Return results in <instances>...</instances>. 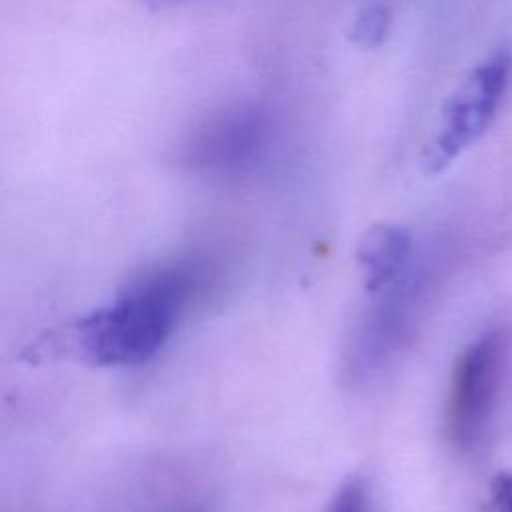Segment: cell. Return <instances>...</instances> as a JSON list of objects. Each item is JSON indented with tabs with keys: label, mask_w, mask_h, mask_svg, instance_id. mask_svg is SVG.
Returning <instances> with one entry per match:
<instances>
[{
	"label": "cell",
	"mask_w": 512,
	"mask_h": 512,
	"mask_svg": "<svg viewBox=\"0 0 512 512\" xmlns=\"http://www.w3.org/2000/svg\"><path fill=\"white\" fill-rule=\"evenodd\" d=\"M204 280L196 260L156 264L128 280L108 304L46 332L24 356L30 362L72 358L104 368L140 366L168 342Z\"/></svg>",
	"instance_id": "cell-1"
},
{
	"label": "cell",
	"mask_w": 512,
	"mask_h": 512,
	"mask_svg": "<svg viewBox=\"0 0 512 512\" xmlns=\"http://www.w3.org/2000/svg\"><path fill=\"white\" fill-rule=\"evenodd\" d=\"M512 84V46L500 44L484 56L444 104L440 122L422 150L428 176L442 174L474 146L496 118Z\"/></svg>",
	"instance_id": "cell-2"
},
{
	"label": "cell",
	"mask_w": 512,
	"mask_h": 512,
	"mask_svg": "<svg viewBox=\"0 0 512 512\" xmlns=\"http://www.w3.org/2000/svg\"><path fill=\"white\" fill-rule=\"evenodd\" d=\"M506 338L498 330L484 332L456 358L448 402L446 436L462 452L474 450L490 424L504 378Z\"/></svg>",
	"instance_id": "cell-3"
},
{
	"label": "cell",
	"mask_w": 512,
	"mask_h": 512,
	"mask_svg": "<svg viewBox=\"0 0 512 512\" xmlns=\"http://www.w3.org/2000/svg\"><path fill=\"white\" fill-rule=\"evenodd\" d=\"M270 128V116L258 106H228L190 132L182 160L190 170L208 176L244 174L266 154Z\"/></svg>",
	"instance_id": "cell-4"
},
{
	"label": "cell",
	"mask_w": 512,
	"mask_h": 512,
	"mask_svg": "<svg viewBox=\"0 0 512 512\" xmlns=\"http://www.w3.org/2000/svg\"><path fill=\"white\" fill-rule=\"evenodd\" d=\"M364 290L376 294L396 280L412 260V236L398 224L370 226L356 250Z\"/></svg>",
	"instance_id": "cell-5"
},
{
	"label": "cell",
	"mask_w": 512,
	"mask_h": 512,
	"mask_svg": "<svg viewBox=\"0 0 512 512\" xmlns=\"http://www.w3.org/2000/svg\"><path fill=\"white\" fill-rule=\"evenodd\" d=\"M392 26V12L384 4H370L362 8L352 26H350V38L356 46L374 50L382 46Z\"/></svg>",
	"instance_id": "cell-6"
},
{
	"label": "cell",
	"mask_w": 512,
	"mask_h": 512,
	"mask_svg": "<svg viewBox=\"0 0 512 512\" xmlns=\"http://www.w3.org/2000/svg\"><path fill=\"white\" fill-rule=\"evenodd\" d=\"M324 512H372V498L364 478L350 476L334 492Z\"/></svg>",
	"instance_id": "cell-7"
},
{
	"label": "cell",
	"mask_w": 512,
	"mask_h": 512,
	"mask_svg": "<svg viewBox=\"0 0 512 512\" xmlns=\"http://www.w3.org/2000/svg\"><path fill=\"white\" fill-rule=\"evenodd\" d=\"M484 512H512V474L500 472L492 478Z\"/></svg>",
	"instance_id": "cell-8"
}]
</instances>
